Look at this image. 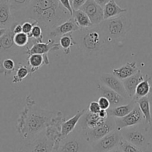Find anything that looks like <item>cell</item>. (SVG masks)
Wrapping results in <instances>:
<instances>
[{"label": "cell", "instance_id": "obj_1", "mask_svg": "<svg viewBox=\"0 0 152 152\" xmlns=\"http://www.w3.org/2000/svg\"><path fill=\"white\" fill-rule=\"evenodd\" d=\"M16 22L34 21L43 31L49 32L71 18L70 13L61 4L59 0H31L26 10L14 16Z\"/></svg>", "mask_w": 152, "mask_h": 152}, {"label": "cell", "instance_id": "obj_2", "mask_svg": "<svg viewBox=\"0 0 152 152\" xmlns=\"http://www.w3.org/2000/svg\"><path fill=\"white\" fill-rule=\"evenodd\" d=\"M58 112L40 107L28 95L26 99V106L18 118L17 131L26 142L30 141L45 131Z\"/></svg>", "mask_w": 152, "mask_h": 152}, {"label": "cell", "instance_id": "obj_3", "mask_svg": "<svg viewBox=\"0 0 152 152\" xmlns=\"http://www.w3.org/2000/svg\"><path fill=\"white\" fill-rule=\"evenodd\" d=\"M75 32L74 40L83 54L89 56L102 55L108 43L99 26L80 28Z\"/></svg>", "mask_w": 152, "mask_h": 152}, {"label": "cell", "instance_id": "obj_4", "mask_svg": "<svg viewBox=\"0 0 152 152\" xmlns=\"http://www.w3.org/2000/svg\"><path fill=\"white\" fill-rule=\"evenodd\" d=\"M108 43L124 37L132 28V21L126 14L104 20L99 25Z\"/></svg>", "mask_w": 152, "mask_h": 152}, {"label": "cell", "instance_id": "obj_5", "mask_svg": "<svg viewBox=\"0 0 152 152\" xmlns=\"http://www.w3.org/2000/svg\"><path fill=\"white\" fill-rule=\"evenodd\" d=\"M122 137L146 152L152 140V127L145 122L121 130Z\"/></svg>", "mask_w": 152, "mask_h": 152}, {"label": "cell", "instance_id": "obj_6", "mask_svg": "<svg viewBox=\"0 0 152 152\" xmlns=\"http://www.w3.org/2000/svg\"><path fill=\"white\" fill-rule=\"evenodd\" d=\"M86 140L79 133L73 131L69 135L63 138L52 152H84L86 150Z\"/></svg>", "mask_w": 152, "mask_h": 152}, {"label": "cell", "instance_id": "obj_7", "mask_svg": "<svg viewBox=\"0 0 152 152\" xmlns=\"http://www.w3.org/2000/svg\"><path fill=\"white\" fill-rule=\"evenodd\" d=\"M116 129V123L113 117L107 116L105 122L94 128L84 130V138L88 144L91 145Z\"/></svg>", "mask_w": 152, "mask_h": 152}, {"label": "cell", "instance_id": "obj_8", "mask_svg": "<svg viewBox=\"0 0 152 152\" xmlns=\"http://www.w3.org/2000/svg\"><path fill=\"white\" fill-rule=\"evenodd\" d=\"M121 131L115 129L90 145L93 152H107L118 147L122 140Z\"/></svg>", "mask_w": 152, "mask_h": 152}, {"label": "cell", "instance_id": "obj_9", "mask_svg": "<svg viewBox=\"0 0 152 152\" xmlns=\"http://www.w3.org/2000/svg\"><path fill=\"white\" fill-rule=\"evenodd\" d=\"M54 142L46 135L45 131L26 142L23 152H52Z\"/></svg>", "mask_w": 152, "mask_h": 152}, {"label": "cell", "instance_id": "obj_10", "mask_svg": "<svg viewBox=\"0 0 152 152\" xmlns=\"http://www.w3.org/2000/svg\"><path fill=\"white\" fill-rule=\"evenodd\" d=\"M114 120L116 123V129L118 131H121L125 128L136 126L145 122L144 116L137 103L132 111L128 115L121 118H114Z\"/></svg>", "mask_w": 152, "mask_h": 152}, {"label": "cell", "instance_id": "obj_11", "mask_svg": "<svg viewBox=\"0 0 152 152\" xmlns=\"http://www.w3.org/2000/svg\"><path fill=\"white\" fill-rule=\"evenodd\" d=\"M80 10L88 16L93 26H98L104 20L103 8L95 0H87Z\"/></svg>", "mask_w": 152, "mask_h": 152}, {"label": "cell", "instance_id": "obj_12", "mask_svg": "<svg viewBox=\"0 0 152 152\" xmlns=\"http://www.w3.org/2000/svg\"><path fill=\"white\" fill-rule=\"evenodd\" d=\"M99 79H100V82L102 84H104L105 86L110 88L111 90L118 93L122 97L126 99L127 100H131V99L129 97L126 90H125L122 80L119 79L114 75L110 74V73H104V74L101 75Z\"/></svg>", "mask_w": 152, "mask_h": 152}, {"label": "cell", "instance_id": "obj_13", "mask_svg": "<svg viewBox=\"0 0 152 152\" xmlns=\"http://www.w3.org/2000/svg\"><path fill=\"white\" fill-rule=\"evenodd\" d=\"M98 93L100 95V96L106 98L110 102V107H117L119 105L125 104L128 103L131 100H127L124 97H122L121 95L115 92L114 90H111L110 88L105 86L104 84L102 83H99L97 85Z\"/></svg>", "mask_w": 152, "mask_h": 152}, {"label": "cell", "instance_id": "obj_14", "mask_svg": "<svg viewBox=\"0 0 152 152\" xmlns=\"http://www.w3.org/2000/svg\"><path fill=\"white\" fill-rule=\"evenodd\" d=\"M14 33L11 26L0 37V55H14L18 53L20 48L14 43Z\"/></svg>", "mask_w": 152, "mask_h": 152}, {"label": "cell", "instance_id": "obj_15", "mask_svg": "<svg viewBox=\"0 0 152 152\" xmlns=\"http://www.w3.org/2000/svg\"><path fill=\"white\" fill-rule=\"evenodd\" d=\"M61 49L59 43H57L54 39L49 38L47 43H35L31 48H27V51L25 53L28 56L32 54H40V55H48L50 51L59 50Z\"/></svg>", "mask_w": 152, "mask_h": 152}, {"label": "cell", "instance_id": "obj_16", "mask_svg": "<svg viewBox=\"0 0 152 152\" xmlns=\"http://www.w3.org/2000/svg\"><path fill=\"white\" fill-rule=\"evenodd\" d=\"M15 22L8 0H0V28H10Z\"/></svg>", "mask_w": 152, "mask_h": 152}, {"label": "cell", "instance_id": "obj_17", "mask_svg": "<svg viewBox=\"0 0 152 152\" xmlns=\"http://www.w3.org/2000/svg\"><path fill=\"white\" fill-rule=\"evenodd\" d=\"M80 29V28L77 26L73 20L72 17L69 19L66 22L63 23L60 26H57L54 29H52L49 34V36L51 39H54L58 37H61L64 34L69 33H73L75 31H77Z\"/></svg>", "mask_w": 152, "mask_h": 152}, {"label": "cell", "instance_id": "obj_18", "mask_svg": "<svg viewBox=\"0 0 152 152\" xmlns=\"http://www.w3.org/2000/svg\"><path fill=\"white\" fill-rule=\"evenodd\" d=\"M106 119H102L99 114H94L87 110V112L82 116L79 120V126L82 131L90 128H94L99 125H102L105 122Z\"/></svg>", "mask_w": 152, "mask_h": 152}, {"label": "cell", "instance_id": "obj_19", "mask_svg": "<svg viewBox=\"0 0 152 152\" xmlns=\"http://www.w3.org/2000/svg\"><path fill=\"white\" fill-rule=\"evenodd\" d=\"M139 70L140 69L137 67V63L136 61H132L127 62L125 65L119 68L113 69L112 70V74L122 81L137 73Z\"/></svg>", "mask_w": 152, "mask_h": 152}, {"label": "cell", "instance_id": "obj_20", "mask_svg": "<svg viewBox=\"0 0 152 152\" xmlns=\"http://www.w3.org/2000/svg\"><path fill=\"white\" fill-rule=\"evenodd\" d=\"M87 110H88V108H85V109H83L82 110L78 111L74 116L70 118L68 120H65L63 122L62 125H61V134L62 139L66 137L67 135H69L73 131H75L76 126H77L78 123L79 122V120L82 117L83 115L87 112Z\"/></svg>", "mask_w": 152, "mask_h": 152}, {"label": "cell", "instance_id": "obj_21", "mask_svg": "<svg viewBox=\"0 0 152 152\" xmlns=\"http://www.w3.org/2000/svg\"><path fill=\"white\" fill-rule=\"evenodd\" d=\"M145 78V76L142 74L141 70H139L137 73L131 75L129 78H126V79L122 80V83L124 84L125 90H126L127 93L128 94L129 97L132 99L134 97V94H135L136 88H137V85L142 81Z\"/></svg>", "mask_w": 152, "mask_h": 152}, {"label": "cell", "instance_id": "obj_22", "mask_svg": "<svg viewBox=\"0 0 152 152\" xmlns=\"http://www.w3.org/2000/svg\"><path fill=\"white\" fill-rule=\"evenodd\" d=\"M136 104H137V102L132 99L128 103L125 104L119 105V106L114 107H110L109 109L107 110L108 116H111L113 118L123 117V116L128 115L131 111H132Z\"/></svg>", "mask_w": 152, "mask_h": 152}, {"label": "cell", "instance_id": "obj_23", "mask_svg": "<svg viewBox=\"0 0 152 152\" xmlns=\"http://www.w3.org/2000/svg\"><path fill=\"white\" fill-rule=\"evenodd\" d=\"M28 63L30 66L29 75H32L37 71L43 65H49V59L48 55H40V54H32L28 57Z\"/></svg>", "mask_w": 152, "mask_h": 152}, {"label": "cell", "instance_id": "obj_24", "mask_svg": "<svg viewBox=\"0 0 152 152\" xmlns=\"http://www.w3.org/2000/svg\"><path fill=\"white\" fill-rule=\"evenodd\" d=\"M127 8H122L115 2V0H110L109 2L103 7L104 20L112 18L120 14L127 13Z\"/></svg>", "mask_w": 152, "mask_h": 152}, {"label": "cell", "instance_id": "obj_25", "mask_svg": "<svg viewBox=\"0 0 152 152\" xmlns=\"http://www.w3.org/2000/svg\"><path fill=\"white\" fill-rule=\"evenodd\" d=\"M151 80V77L148 76V75H145L144 79L137 85V88H136L135 94H134V97L132 98L136 102L141 98L148 96L150 93H152V87L150 83Z\"/></svg>", "mask_w": 152, "mask_h": 152}, {"label": "cell", "instance_id": "obj_26", "mask_svg": "<svg viewBox=\"0 0 152 152\" xmlns=\"http://www.w3.org/2000/svg\"><path fill=\"white\" fill-rule=\"evenodd\" d=\"M137 103L142 113L145 122L152 127L151 113V102L149 96H145L137 101Z\"/></svg>", "mask_w": 152, "mask_h": 152}, {"label": "cell", "instance_id": "obj_27", "mask_svg": "<svg viewBox=\"0 0 152 152\" xmlns=\"http://www.w3.org/2000/svg\"><path fill=\"white\" fill-rule=\"evenodd\" d=\"M72 17L75 23L80 28H90L93 26V24H92L88 16L81 10L79 9L73 11Z\"/></svg>", "mask_w": 152, "mask_h": 152}, {"label": "cell", "instance_id": "obj_28", "mask_svg": "<svg viewBox=\"0 0 152 152\" xmlns=\"http://www.w3.org/2000/svg\"><path fill=\"white\" fill-rule=\"evenodd\" d=\"M59 43L61 48H62L63 50H64V53L66 55H69L70 48L76 45L74 37L72 36V33L66 34L60 37L59 43Z\"/></svg>", "mask_w": 152, "mask_h": 152}, {"label": "cell", "instance_id": "obj_29", "mask_svg": "<svg viewBox=\"0 0 152 152\" xmlns=\"http://www.w3.org/2000/svg\"><path fill=\"white\" fill-rule=\"evenodd\" d=\"M13 15L22 12L28 7L31 0H8Z\"/></svg>", "mask_w": 152, "mask_h": 152}, {"label": "cell", "instance_id": "obj_30", "mask_svg": "<svg viewBox=\"0 0 152 152\" xmlns=\"http://www.w3.org/2000/svg\"><path fill=\"white\" fill-rule=\"evenodd\" d=\"M29 75V71L26 66H20L17 69V74L13 77L12 82L14 84H18L23 81V79Z\"/></svg>", "mask_w": 152, "mask_h": 152}, {"label": "cell", "instance_id": "obj_31", "mask_svg": "<svg viewBox=\"0 0 152 152\" xmlns=\"http://www.w3.org/2000/svg\"><path fill=\"white\" fill-rule=\"evenodd\" d=\"M119 147L123 152H144L140 148L134 145V144L129 142L127 140H124L123 138H122V140H121Z\"/></svg>", "mask_w": 152, "mask_h": 152}, {"label": "cell", "instance_id": "obj_32", "mask_svg": "<svg viewBox=\"0 0 152 152\" xmlns=\"http://www.w3.org/2000/svg\"><path fill=\"white\" fill-rule=\"evenodd\" d=\"M14 41L16 46L20 48H22L28 46L29 43V38L26 34L21 32V33L14 34Z\"/></svg>", "mask_w": 152, "mask_h": 152}, {"label": "cell", "instance_id": "obj_33", "mask_svg": "<svg viewBox=\"0 0 152 152\" xmlns=\"http://www.w3.org/2000/svg\"><path fill=\"white\" fill-rule=\"evenodd\" d=\"M0 67L2 68V72L5 73V75L8 73L12 72L13 71L16 70L15 68V63L11 58H5L3 61H2V63L0 64Z\"/></svg>", "mask_w": 152, "mask_h": 152}, {"label": "cell", "instance_id": "obj_34", "mask_svg": "<svg viewBox=\"0 0 152 152\" xmlns=\"http://www.w3.org/2000/svg\"><path fill=\"white\" fill-rule=\"evenodd\" d=\"M37 24L36 22L34 21H30V20H26L22 23V27H23V32L26 34L28 36L31 32L32 28H33L34 25Z\"/></svg>", "mask_w": 152, "mask_h": 152}, {"label": "cell", "instance_id": "obj_35", "mask_svg": "<svg viewBox=\"0 0 152 152\" xmlns=\"http://www.w3.org/2000/svg\"><path fill=\"white\" fill-rule=\"evenodd\" d=\"M98 103H99L100 108L102 110H107L110 107V102L106 98L103 97V96H100L98 99Z\"/></svg>", "mask_w": 152, "mask_h": 152}, {"label": "cell", "instance_id": "obj_36", "mask_svg": "<svg viewBox=\"0 0 152 152\" xmlns=\"http://www.w3.org/2000/svg\"><path fill=\"white\" fill-rule=\"evenodd\" d=\"M87 108H88V111L94 114H98L101 110L100 106H99L98 102H91Z\"/></svg>", "mask_w": 152, "mask_h": 152}, {"label": "cell", "instance_id": "obj_37", "mask_svg": "<svg viewBox=\"0 0 152 152\" xmlns=\"http://www.w3.org/2000/svg\"><path fill=\"white\" fill-rule=\"evenodd\" d=\"M86 1L87 0H72L71 5L73 11L79 10L81 8V6L85 3Z\"/></svg>", "mask_w": 152, "mask_h": 152}, {"label": "cell", "instance_id": "obj_38", "mask_svg": "<svg viewBox=\"0 0 152 152\" xmlns=\"http://www.w3.org/2000/svg\"><path fill=\"white\" fill-rule=\"evenodd\" d=\"M60 2H61V5L70 13L72 16V13H73V9L72 8V5L70 3L69 0H59Z\"/></svg>", "mask_w": 152, "mask_h": 152}, {"label": "cell", "instance_id": "obj_39", "mask_svg": "<svg viewBox=\"0 0 152 152\" xmlns=\"http://www.w3.org/2000/svg\"><path fill=\"white\" fill-rule=\"evenodd\" d=\"M99 116H100L102 119H107L108 116V114H107V112L106 110H102L101 109V110L99 111Z\"/></svg>", "mask_w": 152, "mask_h": 152}, {"label": "cell", "instance_id": "obj_40", "mask_svg": "<svg viewBox=\"0 0 152 152\" xmlns=\"http://www.w3.org/2000/svg\"><path fill=\"white\" fill-rule=\"evenodd\" d=\"M95 1H96V2H97L99 5H101V6L103 8V7L104 6V5H106L108 2H109L110 0H95Z\"/></svg>", "mask_w": 152, "mask_h": 152}, {"label": "cell", "instance_id": "obj_41", "mask_svg": "<svg viewBox=\"0 0 152 152\" xmlns=\"http://www.w3.org/2000/svg\"><path fill=\"white\" fill-rule=\"evenodd\" d=\"M107 152H123V151H122L121 150L120 148H119V146H118V147L112 149V150L108 151H107Z\"/></svg>", "mask_w": 152, "mask_h": 152}, {"label": "cell", "instance_id": "obj_42", "mask_svg": "<svg viewBox=\"0 0 152 152\" xmlns=\"http://www.w3.org/2000/svg\"><path fill=\"white\" fill-rule=\"evenodd\" d=\"M6 31H7V29H5V28H0V37H2V35L5 33V32H6Z\"/></svg>", "mask_w": 152, "mask_h": 152}, {"label": "cell", "instance_id": "obj_43", "mask_svg": "<svg viewBox=\"0 0 152 152\" xmlns=\"http://www.w3.org/2000/svg\"><path fill=\"white\" fill-rule=\"evenodd\" d=\"M151 87H152V79L151 80Z\"/></svg>", "mask_w": 152, "mask_h": 152}, {"label": "cell", "instance_id": "obj_44", "mask_svg": "<svg viewBox=\"0 0 152 152\" xmlns=\"http://www.w3.org/2000/svg\"><path fill=\"white\" fill-rule=\"evenodd\" d=\"M70 1V3H72V0H69Z\"/></svg>", "mask_w": 152, "mask_h": 152}]
</instances>
